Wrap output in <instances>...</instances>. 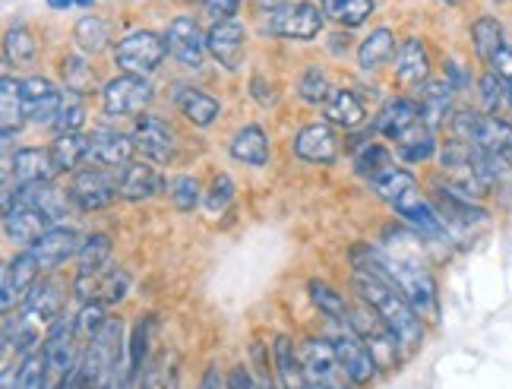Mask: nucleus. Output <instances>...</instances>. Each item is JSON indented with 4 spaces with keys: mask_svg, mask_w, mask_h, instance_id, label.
Returning <instances> with one entry per match:
<instances>
[{
    "mask_svg": "<svg viewBox=\"0 0 512 389\" xmlns=\"http://www.w3.org/2000/svg\"><path fill=\"white\" fill-rule=\"evenodd\" d=\"M354 295L383 320L392 342H396V352L411 355L421 345L424 339L421 314H418V307L405 298V291L396 282L377 276V272L354 269Z\"/></svg>",
    "mask_w": 512,
    "mask_h": 389,
    "instance_id": "nucleus-1",
    "label": "nucleus"
},
{
    "mask_svg": "<svg viewBox=\"0 0 512 389\" xmlns=\"http://www.w3.org/2000/svg\"><path fill=\"white\" fill-rule=\"evenodd\" d=\"M370 184H373V190L380 193V200L396 209L405 222L415 225L421 235H430V238L446 235L440 209H433V203L421 193V187H418L415 174H411V171L389 165L386 171L377 174V178H370Z\"/></svg>",
    "mask_w": 512,
    "mask_h": 389,
    "instance_id": "nucleus-2",
    "label": "nucleus"
},
{
    "mask_svg": "<svg viewBox=\"0 0 512 389\" xmlns=\"http://www.w3.org/2000/svg\"><path fill=\"white\" fill-rule=\"evenodd\" d=\"M449 130L462 143H475L481 149L500 152V155L512 152V124L500 118H484V114H475V111H456V114H449Z\"/></svg>",
    "mask_w": 512,
    "mask_h": 389,
    "instance_id": "nucleus-3",
    "label": "nucleus"
},
{
    "mask_svg": "<svg viewBox=\"0 0 512 389\" xmlns=\"http://www.w3.org/2000/svg\"><path fill=\"white\" fill-rule=\"evenodd\" d=\"M165 54H168L165 38L149 32V29H140V32L124 35L121 42H117L114 61H117V67L127 70V73L149 76V73L159 70V64L165 61Z\"/></svg>",
    "mask_w": 512,
    "mask_h": 389,
    "instance_id": "nucleus-4",
    "label": "nucleus"
},
{
    "mask_svg": "<svg viewBox=\"0 0 512 389\" xmlns=\"http://www.w3.org/2000/svg\"><path fill=\"white\" fill-rule=\"evenodd\" d=\"M152 102V83L140 73H124L111 80L102 92V108L111 118H127V114H140Z\"/></svg>",
    "mask_w": 512,
    "mask_h": 389,
    "instance_id": "nucleus-5",
    "label": "nucleus"
},
{
    "mask_svg": "<svg viewBox=\"0 0 512 389\" xmlns=\"http://www.w3.org/2000/svg\"><path fill=\"white\" fill-rule=\"evenodd\" d=\"M332 345H336V355L342 371L351 383H370L373 374H377V358L367 348V339L354 329L351 323H345L336 336H332Z\"/></svg>",
    "mask_w": 512,
    "mask_h": 389,
    "instance_id": "nucleus-6",
    "label": "nucleus"
},
{
    "mask_svg": "<svg viewBox=\"0 0 512 389\" xmlns=\"http://www.w3.org/2000/svg\"><path fill=\"white\" fill-rule=\"evenodd\" d=\"M165 42H168V54L187 70L203 67L206 54H209L206 35H203L200 23H196L193 16H174L168 32H165Z\"/></svg>",
    "mask_w": 512,
    "mask_h": 389,
    "instance_id": "nucleus-7",
    "label": "nucleus"
},
{
    "mask_svg": "<svg viewBox=\"0 0 512 389\" xmlns=\"http://www.w3.org/2000/svg\"><path fill=\"white\" fill-rule=\"evenodd\" d=\"M323 10L317 4H285L282 10L269 13V32L272 35H282V38H294V42H310L317 38L323 29Z\"/></svg>",
    "mask_w": 512,
    "mask_h": 389,
    "instance_id": "nucleus-8",
    "label": "nucleus"
},
{
    "mask_svg": "<svg viewBox=\"0 0 512 389\" xmlns=\"http://www.w3.org/2000/svg\"><path fill=\"white\" fill-rule=\"evenodd\" d=\"M301 367H304V380L307 386H339L345 377L339 355H336V345L332 339H307L301 345Z\"/></svg>",
    "mask_w": 512,
    "mask_h": 389,
    "instance_id": "nucleus-9",
    "label": "nucleus"
},
{
    "mask_svg": "<svg viewBox=\"0 0 512 389\" xmlns=\"http://www.w3.org/2000/svg\"><path fill=\"white\" fill-rule=\"evenodd\" d=\"M54 225V219L48 216L45 209H38L35 203L26 200H7V212H4V231L13 244H23L32 247L45 231Z\"/></svg>",
    "mask_w": 512,
    "mask_h": 389,
    "instance_id": "nucleus-10",
    "label": "nucleus"
},
{
    "mask_svg": "<svg viewBox=\"0 0 512 389\" xmlns=\"http://www.w3.org/2000/svg\"><path fill=\"white\" fill-rule=\"evenodd\" d=\"M70 197L73 203L86 209V212H95V209H105L114 203V197H121L117 193V178L102 168H83L73 174L70 181Z\"/></svg>",
    "mask_w": 512,
    "mask_h": 389,
    "instance_id": "nucleus-11",
    "label": "nucleus"
},
{
    "mask_svg": "<svg viewBox=\"0 0 512 389\" xmlns=\"http://www.w3.org/2000/svg\"><path fill=\"white\" fill-rule=\"evenodd\" d=\"M80 269H76V295L83 301L98 295V282L108 272L111 263V241L105 235H92L86 238V244L80 247Z\"/></svg>",
    "mask_w": 512,
    "mask_h": 389,
    "instance_id": "nucleus-12",
    "label": "nucleus"
},
{
    "mask_svg": "<svg viewBox=\"0 0 512 389\" xmlns=\"http://www.w3.org/2000/svg\"><path fill=\"white\" fill-rule=\"evenodd\" d=\"M80 333V326H76L73 317H57L51 326H48V336L42 342L45 348V358H48V367H51V377H70L76 371V348H73V339Z\"/></svg>",
    "mask_w": 512,
    "mask_h": 389,
    "instance_id": "nucleus-13",
    "label": "nucleus"
},
{
    "mask_svg": "<svg viewBox=\"0 0 512 389\" xmlns=\"http://www.w3.org/2000/svg\"><path fill=\"white\" fill-rule=\"evenodd\" d=\"M206 45H209V54L219 61V67L238 70L247 54V29L234 16L219 19V23L206 32Z\"/></svg>",
    "mask_w": 512,
    "mask_h": 389,
    "instance_id": "nucleus-14",
    "label": "nucleus"
},
{
    "mask_svg": "<svg viewBox=\"0 0 512 389\" xmlns=\"http://www.w3.org/2000/svg\"><path fill=\"white\" fill-rule=\"evenodd\" d=\"M130 140H133V149L140 152L143 159H149V162L162 165V162H168L171 155H174V133H171V127L162 118H152V114H143V118L136 121Z\"/></svg>",
    "mask_w": 512,
    "mask_h": 389,
    "instance_id": "nucleus-15",
    "label": "nucleus"
},
{
    "mask_svg": "<svg viewBox=\"0 0 512 389\" xmlns=\"http://www.w3.org/2000/svg\"><path fill=\"white\" fill-rule=\"evenodd\" d=\"M23 89V111L26 121L32 124H54L57 111H61L64 95L57 92V86L51 80H42V76H29V80L19 83Z\"/></svg>",
    "mask_w": 512,
    "mask_h": 389,
    "instance_id": "nucleus-16",
    "label": "nucleus"
},
{
    "mask_svg": "<svg viewBox=\"0 0 512 389\" xmlns=\"http://www.w3.org/2000/svg\"><path fill=\"white\" fill-rule=\"evenodd\" d=\"M294 155L313 165H329L339 155V136L329 124H307L294 136Z\"/></svg>",
    "mask_w": 512,
    "mask_h": 389,
    "instance_id": "nucleus-17",
    "label": "nucleus"
},
{
    "mask_svg": "<svg viewBox=\"0 0 512 389\" xmlns=\"http://www.w3.org/2000/svg\"><path fill=\"white\" fill-rule=\"evenodd\" d=\"M80 238H76L73 228H64V225H51L42 238H38L29 250L35 254L38 266L42 269H57L61 263H67L70 257L80 254Z\"/></svg>",
    "mask_w": 512,
    "mask_h": 389,
    "instance_id": "nucleus-18",
    "label": "nucleus"
},
{
    "mask_svg": "<svg viewBox=\"0 0 512 389\" xmlns=\"http://www.w3.org/2000/svg\"><path fill=\"white\" fill-rule=\"evenodd\" d=\"M38 260L32 250H26V254H19L7 263L4 269V298H0V307L4 310H13L16 301H26L29 288L38 282Z\"/></svg>",
    "mask_w": 512,
    "mask_h": 389,
    "instance_id": "nucleus-19",
    "label": "nucleus"
},
{
    "mask_svg": "<svg viewBox=\"0 0 512 389\" xmlns=\"http://www.w3.org/2000/svg\"><path fill=\"white\" fill-rule=\"evenodd\" d=\"M130 152L133 149V140L124 136L121 130L114 127H98L89 133V159L105 165V168H121L124 162H130Z\"/></svg>",
    "mask_w": 512,
    "mask_h": 389,
    "instance_id": "nucleus-20",
    "label": "nucleus"
},
{
    "mask_svg": "<svg viewBox=\"0 0 512 389\" xmlns=\"http://www.w3.org/2000/svg\"><path fill=\"white\" fill-rule=\"evenodd\" d=\"M23 304H26L23 314L29 320H35L38 326H51L64 310V288L57 285L54 279H42V282H35L29 288V295H26Z\"/></svg>",
    "mask_w": 512,
    "mask_h": 389,
    "instance_id": "nucleus-21",
    "label": "nucleus"
},
{
    "mask_svg": "<svg viewBox=\"0 0 512 389\" xmlns=\"http://www.w3.org/2000/svg\"><path fill=\"white\" fill-rule=\"evenodd\" d=\"M114 178H117V193H121L124 200H133V203L149 200L152 193H159V187H162L159 171L149 168L146 162H124L121 168H117Z\"/></svg>",
    "mask_w": 512,
    "mask_h": 389,
    "instance_id": "nucleus-22",
    "label": "nucleus"
},
{
    "mask_svg": "<svg viewBox=\"0 0 512 389\" xmlns=\"http://www.w3.org/2000/svg\"><path fill=\"white\" fill-rule=\"evenodd\" d=\"M421 121H424L421 102H415V99H392V102L377 114V121H373V130L383 133L386 140L396 143L405 130H411V127L421 124Z\"/></svg>",
    "mask_w": 512,
    "mask_h": 389,
    "instance_id": "nucleus-23",
    "label": "nucleus"
},
{
    "mask_svg": "<svg viewBox=\"0 0 512 389\" xmlns=\"http://www.w3.org/2000/svg\"><path fill=\"white\" fill-rule=\"evenodd\" d=\"M396 80L402 86H424L430 80V57L421 38H405L396 51Z\"/></svg>",
    "mask_w": 512,
    "mask_h": 389,
    "instance_id": "nucleus-24",
    "label": "nucleus"
},
{
    "mask_svg": "<svg viewBox=\"0 0 512 389\" xmlns=\"http://www.w3.org/2000/svg\"><path fill=\"white\" fill-rule=\"evenodd\" d=\"M10 171L16 178V187L19 184H42V181H51L57 174V165L51 159V149H19L13 159H10Z\"/></svg>",
    "mask_w": 512,
    "mask_h": 389,
    "instance_id": "nucleus-25",
    "label": "nucleus"
},
{
    "mask_svg": "<svg viewBox=\"0 0 512 389\" xmlns=\"http://www.w3.org/2000/svg\"><path fill=\"white\" fill-rule=\"evenodd\" d=\"M174 105H177V111H181L193 127H212L215 118H219V111H222V105L215 102L209 92L193 89V86H177Z\"/></svg>",
    "mask_w": 512,
    "mask_h": 389,
    "instance_id": "nucleus-26",
    "label": "nucleus"
},
{
    "mask_svg": "<svg viewBox=\"0 0 512 389\" xmlns=\"http://www.w3.org/2000/svg\"><path fill=\"white\" fill-rule=\"evenodd\" d=\"M326 118L329 124L345 127V130H358L367 121V111L361 105V99L351 89H332L326 99Z\"/></svg>",
    "mask_w": 512,
    "mask_h": 389,
    "instance_id": "nucleus-27",
    "label": "nucleus"
},
{
    "mask_svg": "<svg viewBox=\"0 0 512 389\" xmlns=\"http://www.w3.org/2000/svg\"><path fill=\"white\" fill-rule=\"evenodd\" d=\"M231 155L238 162L250 165V168H263L269 162V140L260 127H244L238 136L231 140Z\"/></svg>",
    "mask_w": 512,
    "mask_h": 389,
    "instance_id": "nucleus-28",
    "label": "nucleus"
},
{
    "mask_svg": "<svg viewBox=\"0 0 512 389\" xmlns=\"http://www.w3.org/2000/svg\"><path fill=\"white\" fill-rule=\"evenodd\" d=\"M452 92H456V86H452L446 76L443 80H427L424 83V92H421V111H424V121L433 127L446 121L452 114Z\"/></svg>",
    "mask_w": 512,
    "mask_h": 389,
    "instance_id": "nucleus-29",
    "label": "nucleus"
},
{
    "mask_svg": "<svg viewBox=\"0 0 512 389\" xmlns=\"http://www.w3.org/2000/svg\"><path fill=\"white\" fill-rule=\"evenodd\" d=\"M396 152L402 155V162H408V165L427 162L430 155L437 152V143H433V127L427 121H421L411 130H405L396 140Z\"/></svg>",
    "mask_w": 512,
    "mask_h": 389,
    "instance_id": "nucleus-30",
    "label": "nucleus"
},
{
    "mask_svg": "<svg viewBox=\"0 0 512 389\" xmlns=\"http://www.w3.org/2000/svg\"><path fill=\"white\" fill-rule=\"evenodd\" d=\"M51 159L57 171H76L83 159H89V136L76 133H57V140L51 143Z\"/></svg>",
    "mask_w": 512,
    "mask_h": 389,
    "instance_id": "nucleus-31",
    "label": "nucleus"
},
{
    "mask_svg": "<svg viewBox=\"0 0 512 389\" xmlns=\"http://www.w3.org/2000/svg\"><path fill=\"white\" fill-rule=\"evenodd\" d=\"M23 118H26L23 89H19L13 76H4V83H0V124H4V143L13 140V133L19 130V121Z\"/></svg>",
    "mask_w": 512,
    "mask_h": 389,
    "instance_id": "nucleus-32",
    "label": "nucleus"
},
{
    "mask_svg": "<svg viewBox=\"0 0 512 389\" xmlns=\"http://www.w3.org/2000/svg\"><path fill=\"white\" fill-rule=\"evenodd\" d=\"M392 54H396V35H392L389 29H373L358 51V64H361V70H377L389 61Z\"/></svg>",
    "mask_w": 512,
    "mask_h": 389,
    "instance_id": "nucleus-33",
    "label": "nucleus"
},
{
    "mask_svg": "<svg viewBox=\"0 0 512 389\" xmlns=\"http://www.w3.org/2000/svg\"><path fill=\"white\" fill-rule=\"evenodd\" d=\"M275 367H279V383L285 389H294V386H307L304 380V367H301V355H294V345L288 336H275Z\"/></svg>",
    "mask_w": 512,
    "mask_h": 389,
    "instance_id": "nucleus-34",
    "label": "nucleus"
},
{
    "mask_svg": "<svg viewBox=\"0 0 512 389\" xmlns=\"http://www.w3.org/2000/svg\"><path fill=\"white\" fill-rule=\"evenodd\" d=\"M323 13L345 29H358L367 23V16L373 13V0H320Z\"/></svg>",
    "mask_w": 512,
    "mask_h": 389,
    "instance_id": "nucleus-35",
    "label": "nucleus"
},
{
    "mask_svg": "<svg viewBox=\"0 0 512 389\" xmlns=\"http://www.w3.org/2000/svg\"><path fill=\"white\" fill-rule=\"evenodd\" d=\"M471 42H475V51H478L481 61L490 64V57L506 45L503 26L494 16H481V19H475V26H471Z\"/></svg>",
    "mask_w": 512,
    "mask_h": 389,
    "instance_id": "nucleus-36",
    "label": "nucleus"
},
{
    "mask_svg": "<svg viewBox=\"0 0 512 389\" xmlns=\"http://www.w3.org/2000/svg\"><path fill=\"white\" fill-rule=\"evenodd\" d=\"M48 377H51V367H48V358H45V348L38 345L32 348L29 355H23L16 367V386L19 389H42L48 386Z\"/></svg>",
    "mask_w": 512,
    "mask_h": 389,
    "instance_id": "nucleus-37",
    "label": "nucleus"
},
{
    "mask_svg": "<svg viewBox=\"0 0 512 389\" xmlns=\"http://www.w3.org/2000/svg\"><path fill=\"white\" fill-rule=\"evenodd\" d=\"M73 38H76V45H80L83 51L89 54H98L105 45H108V23L102 16H83L80 23H76L73 29Z\"/></svg>",
    "mask_w": 512,
    "mask_h": 389,
    "instance_id": "nucleus-38",
    "label": "nucleus"
},
{
    "mask_svg": "<svg viewBox=\"0 0 512 389\" xmlns=\"http://www.w3.org/2000/svg\"><path fill=\"white\" fill-rule=\"evenodd\" d=\"M310 298H313V304H317L323 314L329 317V320H336V323H351L348 317V304H345V298L339 295L336 288H329L326 282H317L313 279L310 282Z\"/></svg>",
    "mask_w": 512,
    "mask_h": 389,
    "instance_id": "nucleus-39",
    "label": "nucleus"
},
{
    "mask_svg": "<svg viewBox=\"0 0 512 389\" xmlns=\"http://www.w3.org/2000/svg\"><path fill=\"white\" fill-rule=\"evenodd\" d=\"M354 165H358V171L367 174V178H377L380 171H386V168L392 165V155H389V149H383L380 143L364 140L358 149H354Z\"/></svg>",
    "mask_w": 512,
    "mask_h": 389,
    "instance_id": "nucleus-40",
    "label": "nucleus"
},
{
    "mask_svg": "<svg viewBox=\"0 0 512 389\" xmlns=\"http://www.w3.org/2000/svg\"><path fill=\"white\" fill-rule=\"evenodd\" d=\"M83 121H86L83 95L67 89L64 102H61V111H57V118H54V127H57V133H76V130L83 127Z\"/></svg>",
    "mask_w": 512,
    "mask_h": 389,
    "instance_id": "nucleus-41",
    "label": "nucleus"
},
{
    "mask_svg": "<svg viewBox=\"0 0 512 389\" xmlns=\"http://www.w3.org/2000/svg\"><path fill=\"white\" fill-rule=\"evenodd\" d=\"M4 48H7V61H10V64H32V61H35V51H38L35 38H32V32H29L26 26L10 29Z\"/></svg>",
    "mask_w": 512,
    "mask_h": 389,
    "instance_id": "nucleus-42",
    "label": "nucleus"
},
{
    "mask_svg": "<svg viewBox=\"0 0 512 389\" xmlns=\"http://www.w3.org/2000/svg\"><path fill=\"white\" fill-rule=\"evenodd\" d=\"M329 80H326V73L320 67H307L304 76H301V83H298V95L307 102V105H326L329 99Z\"/></svg>",
    "mask_w": 512,
    "mask_h": 389,
    "instance_id": "nucleus-43",
    "label": "nucleus"
},
{
    "mask_svg": "<svg viewBox=\"0 0 512 389\" xmlns=\"http://www.w3.org/2000/svg\"><path fill=\"white\" fill-rule=\"evenodd\" d=\"M61 73H64L67 89H70V92H80V95H86V92L92 89V83H95L92 70L80 61V57H67L64 67H61Z\"/></svg>",
    "mask_w": 512,
    "mask_h": 389,
    "instance_id": "nucleus-44",
    "label": "nucleus"
},
{
    "mask_svg": "<svg viewBox=\"0 0 512 389\" xmlns=\"http://www.w3.org/2000/svg\"><path fill=\"white\" fill-rule=\"evenodd\" d=\"M168 193H171V203L181 212H190L200 203V184H196V178H174L168 184Z\"/></svg>",
    "mask_w": 512,
    "mask_h": 389,
    "instance_id": "nucleus-45",
    "label": "nucleus"
},
{
    "mask_svg": "<svg viewBox=\"0 0 512 389\" xmlns=\"http://www.w3.org/2000/svg\"><path fill=\"white\" fill-rule=\"evenodd\" d=\"M506 92H509V86L500 80V76H497L494 70L481 76V105H484L487 114L500 111V105H503V99H506Z\"/></svg>",
    "mask_w": 512,
    "mask_h": 389,
    "instance_id": "nucleus-46",
    "label": "nucleus"
},
{
    "mask_svg": "<svg viewBox=\"0 0 512 389\" xmlns=\"http://www.w3.org/2000/svg\"><path fill=\"white\" fill-rule=\"evenodd\" d=\"M127 285H130V279H127L124 269H108L102 276V282H98V298H102L105 304H117L127 295Z\"/></svg>",
    "mask_w": 512,
    "mask_h": 389,
    "instance_id": "nucleus-47",
    "label": "nucleus"
},
{
    "mask_svg": "<svg viewBox=\"0 0 512 389\" xmlns=\"http://www.w3.org/2000/svg\"><path fill=\"white\" fill-rule=\"evenodd\" d=\"M231 200H234V184H231L228 174H219L206 193V209L212 212V216H222Z\"/></svg>",
    "mask_w": 512,
    "mask_h": 389,
    "instance_id": "nucleus-48",
    "label": "nucleus"
},
{
    "mask_svg": "<svg viewBox=\"0 0 512 389\" xmlns=\"http://www.w3.org/2000/svg\"><path fill=\"white\" fill-rule=\"evenodd\" d=\"M108 323V314H105V301H86L83 310H80V317H76V326H80V333L83 336H95L98 329H105Z\"/></svg>",
    "mask_w": 512,
    "mask_h": 389,
    "instance_id": "nucleus-49",
    "label": "nucleus"
},
{
    "mask_svg": "<svg viewBox=\"0 0 512 389\" xmlns=\"http://www.w3.org/2000/svg\"><path fill=\"white\" fill-rule=\"evenodd\" d=\"M487 67L494 70L506 86H512V45L506 42L494 57H490V64H487Z\"/></svg>",
    "mask_w": 512,
    "mask_h": 389,
    "instance_id": "nucleus-50",
    "label": "nucleus"
},
{
    "mask_svg": "<svg viewBox=\"0 0 512 389\" xmlns=\"http://www.w3.org/2000/svg\"><path fill=\"white\" fill-rule=\"evenodd\" d=\"M203 10L219 23V19H231V16H238V7H241V0H200Z\"/></svg>",
    "mask_w": 512,
    "mask_h": 389,
    "instance_id": "nucleus-51",
    "label": "nucleus"
},
{
    "mask_svg": "<svg viewBox=\"0 0 512 389\" xmlns=\"http://www.w3.org/2000/svg\"><path fill=\"white\" fill-rule=\"evenodd\" d=\"M95 0H48V7L54 10H70V7H92Z\"/></svg>",
    "mask_w": 512,
    "mask_h": 389,
    "instance_id": "nucleus-52",
    "label": "nucleus"
},
{
    "mask_svg": "<svg viewBox=\"0 0 512 389\" xmlns=\"http://www.w3.org/2000/svg\"><path fill=\"white\" fill-rule=\"evenodd\" d=\"M228 386H253V380H250V374L244 371V367H238V371H234V374H231Z\"/></svg>",
    "mask_w": 512,
    "mask_h": 389,
    "instance_id": "nucleus-53",
    "label": "nucleus"
},
{
    "mask_svg": "<svg viewBox=\"0 0 512 389\" xmlns=\"http://www.w3.org/2000/svg\"><path fill=\"white\" fill-rule=\"evenodd\" d=\"M288 4V0H256V7L266 10V13H275V10H282Z\"/></svg>",
    "mask_w": 512,
    "mask_h": 389,
    "instance_id": "nucleus-54",
    "label": "nucleus"
},
{
    "mask_svg": "<svg viewBox=\"0 0 512 389\" xmlns=\"http://www.w3.org/2000/svg\"><path fill=\"white\" fill-rule=\"evenodd\" d=\"M203 386H222V377H219V374H215V367H212V371L206 374V380H203Z\"/></svg>",
    "mask_w": 512,
    "mask_h": 389,
    "instance_id": "nucleus-55",
    "label": "nucleus"
},
{
    "mask_svg": "<svg viewBox=\"0 0 512 389\" xmlns=\"http://www.w3.org/2000/svg\"><path fill=\"white\" fill-rule=\"evenodd\" d=\"M443 4H459V0H443Z\"/></svg>",
    "mask_w": 512,
    "mask_h": 389,
    "instance_id": "nucleus-56",
    "label": "nucleus"
},
{
    "mask_svg": "<svg viewBox=\"0 0 512 389\" xmlns=\"http://www.w3.org/2000/svg\"><path fill=\"white\" fill-rule=\"evenodd\" d=\"M497 4H509V0H497Z\"/></svg>",
    "mask_w": 512,
    "mask_h": 389,
    "instance_id": "nucleus-57",
    "label": "nucleus"
},
{
    "mask_svg": "<svg viewBox=\"0 0 512 389\" xmlns=\"http://www.w3.org/2000/svg\"><path fill=\"white\" fill-rule=\"evenodd\" d=\"M509 99H512V86H509Z\"/></svg>",
    "mask_w": 512,
    "mask_h": 389,
    "instance_id": "nucleus-58",
    "label": "nucleus"
}]
</instances>
